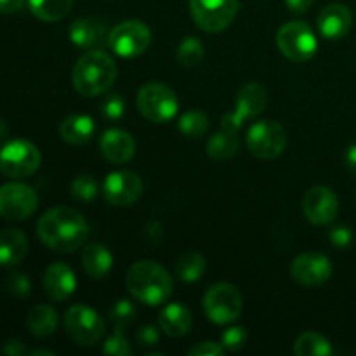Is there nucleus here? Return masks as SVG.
Returning <instances> with one entry per match:
<instances>
[{
    "label": "nucleus",
    "instance_id": "obj_20",
    "mask_svg": "<svg viewBox=\"0 0 356 356\" xmlns=\"http://www.w3.org/2000/svg\"><path fill=\"white\" fill-rule=\"evenodd\" d=\"M159 325L167 336L183 337L184 334L190 332L191 325H193V316L186 306L172 302L160 312Z\"/></svg>",
    "mask_w": 356,
    "mask_h": 356
},
{
    "label": "nucleus",
    "instance_id": "obj_31",
    "mask_svg": "<svg viewBox=\"0 0 356 356\" xmlns=\"http://www.w3.org/2000/svg\"><path fill=\"white\" fill-rule=\"evenodd\" d=\"M177 127L188 138H200L202 134H205L209 129V117L202 111L191 110L186 111L184 115H181L179 122H177Z\"/></svg>",
    "mask_w": 356,
    "mask_h": 356
},
{
    "label": "nucleus",
    "instance_id": "obj_44",
    "mask_svg": "<svg viewBox=\"0 0 356 356\" xmlns=\"http://www.w3.org/2000/svg\"><path fill=\"white\" fill-rule=\"evenodd\" d=\"M344 165L350 172L356 174V145H351L344 153Z\"/></svg>",
    "mask_w": 356,
    "mask_h": 356
},
{
    "label": "nucleus",
    "instance_id": "obj_33",
    "mask_svg": "<svg viewBox=\"0 0 356 356\" xmlns=\"http://www.w3.org/2000/svg\"><path fill=\"white\" fill-rule=\"evenodd\" d=\"M103 353L108 356H131L132 355L131 344H129V341L125 339V336L122 334L120 327H117L113 336L108 337V339L104 341Z\"/></svg>",
    "mask_w": 356,
    "mask_h": 356
},
{
    "label": "nucleus",
    "instance_id": "obj_39",
    "mask_svg": "<svg viewBox=\"0 0 356 356\" xmlns=\"http://www.w3.org/2000/svg\"><path fill=\"white\" fill-rule=\"evenodd\" d=\"M160 334L156 330V327L153 325H143L141 329L136 332V341L139 343V346H153V344L159 343Z\"/></svg>",
    "mask_w": 356,
    "mask_h": 356
},
{
    "label": "nucleus",
    "instance_id": "obj_26",
    "mask_svg": "<svg viewBox=\"0 0 356 356\" xmlns=\"http://www.w3.org/2000/svg\"><path fill=\"white\" fill-rule=\"evenodd\" d=\"M103 24L94 19H76L70 26V40L79 47H90L103 37Z\"/></svg>",
    "mask_w": 356,
    "mask_h": 356
},
{
    "label": "nucleus",
    "instance_id": "obj_45",
    "mask_svg": "<svg viewBox=\"0 0 356 356\" xmlns=\"http://www.w3.org/2000/svg\"><path fill=\"white\" fill-rule=\"evenodd\" d=\"M6 136H7V125H6V122L0 120V139L6 138Z\"/></svg>",
    "mask_w": 356,
    "mask_h": 356
},
{
    "label": "nucleus",
    "instance_id": "obj_40",
    "mask_svg": "<svg viewBox=\"0 0 356 356\" xmlns=\"http://www.w3.org/2000/svg\"><path fill=\"white\" fill-rule=\"evenodd\" d=\"M330 242L336 247H339V249H346V247H350L351 242H353V232H351L350 228L339 226V228L330 232Z\"/></svg>",
    "mask_w": 356,
    "mask_h": 356
},
{
    "label": "nucleus",
    "instance_id": "obj_42",
    "mask_svg": "<svg viewBox=\"0 0 356 356\" xmlns=\"http://www.w3.org/2000/svg\"><path fill=\"white\" fill-rule=\"evenodd\" d=\"M313 2H315V0H285L289 10H292V13L296 14L306 13V10L313 6Z\"/></svg>",
    "mask_w": 356,
    "mask_h": 356
},
{
    "label": "nucleus",
    "instance_id": "obj_7",
    "mask_svg": "<svg viewBox=\"0 0 356 356\" xmlns=\"http://www.w3.org/2000/svg\"><path fill=\"white\" fill-rule=\"evenodd\" d=\"M238 0H190L191 17L207 33L226 30L238 14Z\"/></svg>",
    "mask_w": 356,
    "mask_h": 356
},
{
    "label": "nucleus",
    "instance_id": "obj_2",
    "mask_svg": "<svg viewBox=\"0 0 356 356\" xmlns=\"http://www.w3.org/2000/svg\"><path fill=\"white\" fill-rule=\"evenodd\" d=\"M129 292L139 302L148 306L163 305L174 292V282L165 268L153 261L132 264L125 278Z\"/></svg>",
    "mask_w": 356,
    "mask_h": 356
},
{
    "label": "nucleus",
    "instance_id": "obj_34",
    "mask_svg": "<svg viewBox=\"0 0 356 356\" xmlns=\"http://www.w3.org/2000/svg\"><path fill=\"white\" fill-rule=\"evenodd\" d=\"M111 320L115 322L117 327H125L127 323H131L132 320L136 318V308L131 301H125V299H120V301L115 302L110 309Z\"/></svg>",
    "mask_w": 356,
    "mask_h": 356
},
{
    "label": "nucleus",
    "instance_id": "obj_37",
    "mask_svg": "<svg viewBox=\"0 0 356 356\" xmlns=\"http://www.w3.org/2000/svg\"><path fill=\"white\" fill-rule=\"evenodd\" d=\"M7 289L10 294L17 296V298H24L30 294V280L21 273H13L7 278Z\"/></svg>",
    "mask_w": 356,
    "mask_h": 356
},
{
    "label": "nucleus",
    "instance_id": "obj_43",
    "mask_svg": "<svg viewBox=\"0 0 356 356\" xmlns=\"http://www.w3.org/2000/svg\"><path fill=\"white\" fill-rule=\"evenodd\" d=\"M2 351L9 356H21V355L26 353V351H24V346L21 344V341H17V339H10L9 343L2 348Z\"/></svg>",
    "mask_w": 356,
    "mask_h": 356
},
{
    "label": "nucleus",
    "instance_id": "obj_3",
    "mask_svg": "<svg viewBox=\"0 0 356 356\" xmlns=\"http://www.w3.org/2000/svg\"><path fill=\"white\" fill-rule=\"evenodd\" d=\"M117 63L103 51H89L79 58L73 66L72 80L76 92L86 97L106 92L117 79Z\"/></svg>",
    "mask_w": 356,
    "mask_h": 356
},
{
    "label": "nucleus",
    "instance_id": "obj_14",
    "mask_svg": "<svg viewBox=\"0 0 356 356\" xmlns=\"http://www.w3.org/2000/svg\"><path fill=\"white\" fill-rule=\"evenodd\" d=\"M143 181L132 170H117L108 174L103 183V195L115 207H129L141 198Z\"/></svg>",
    "mask_w": 356,
    "mask_h": 356
},
{
    "label": "nucleus",
    "instance_id": "obj_25",
    "mask_svg": "<svg viewBox=\"0 0 356 356\" xmlns=\"http://www.w3.org/2000/svg\"><path fill=\"white\" fill-rule=\"evenodd\" d=\"M28 6L38 19L52 23L68 16L73 0H28Z\"/></svg>",
    "mask_w": 356,
    "mask_h": 356
},
{
    "label": "nucleus",
    "instance_id": "obj_24",
    "mask_svg": "<svg viewBox=\"0 0 356 356\" xmlns=\"http://www.w3.org/2000/svg\"><path fill=\"white\" fill-rule=\"evenodd\" d=\"M28 329L37 337H49L58 329V313L49 305H37L28 313Z\"/></svg>",
    "mask_w": 356,
    "mask_h": 356
},
{
    "label": "nucleus",
    "instance_id": "obj_38",
    "mask_svg": "<svg viewBox=\"0 0 356 356\" xmlns=\"http://www.w3.org/2000/svg\"><path fill=\"white\" fill-rule=\"evenodd\" d=\"M188 355H191V356H222L225 355V348H222V344L212 343V341H204V343H198L197 346L190 348Z\"/></svg>",
    "mask_w": 356,
    "mask_h": 356
},
{
    "label": "nucleus",
    "instance_id": "obj_6",
    "mask_svg": "<svg viewBox=\"0 0 356 356\" xmlns=\"http://www.w3.org/2000/svg\"><path fill=\"white\" fill-rule=\"evenodd\" d=\"M277 45L285 58L294 63H305L318 51V40L312 26L302 21H289L277 33Z\"/></svg>",
    "mask_w": 356,
    "mask_h": 356
},
{
    "label": "nucleus",
    "instance_id": "obj_10",
    "mask_svg": "<svg viewBox=\"0 0 356 356\" xmlns=\"http://www.w3.org/2000/svg\"><path fill=\"white\" fill-rule=\"evenodd\" d=\"M268 94L261 83L252 82L245 83L238 90L235 99V110L226 113L221 120V127L228 132L238 134L240 129L243 127L247 118H254L266 108Z\"/></svg>",
    "mask_w": 356,
    "mask_h": 356
},
{
    "label": "nucleus",
    "instance_id": "obj_18",
    "mask_svg": "<svg viewBox=\"0 0 356 356\" xmlns=\"http://www.w3.org/2000/svg\"><path fill=\"white\" fill-rule=\"evenodd\" d=\"M44 289L47 296L54 301H66L73 296L76 289V278L72 268L65 263H52L45 270Z\"/></svg>",
    "mask_w": 356,
    "mask_h": 356
},
{
    "label": "nucleus",
    "instance_id": "obj_28",
    "mask_svg": "<svg viewBox=\"0 0 356 356\" xmlns=\"http://www.w3.org/2000/svg\"><path fill=\"white\" fill-rule=\"evenodd\" d=\"M294 353L298 356H329L332 355V346L322 334L305 332L296 341Z\"/></svg>",
    "mask_w": 356,
    "mask_h": 356
},
{
    "label": "nucleus",
    "instance_id": "obj_1",
    "mask_svg": "<svg viewBox=\"0 0 356 356\" xmlns=\"http://www.w3.org/2000/svg\"><path fill=\"white\" fill-rule=\"evenodd\" d=\"M37 235L44 245L56 252H75L89 236L86 218L73 207L49 209L37 222Z\"/></svg>",
    "mask_w": 356,
    "mask_h": 356
},
{
    "label": "nucleus",
    "instance_id": "obj_15",
    "mask_svg": "<svg viewBox=\"0 0 356 356\" xmlns=\"http://www.w3.org/2000/svg\"><path fill=\"white\" fill-rule=\"evenodd\" d=\"M302 212L306 219L316 226L330 225L339 212L337 195L327 186H313L302 198Z\"/></svg>",
    "mask_w": 356,
    "mask_h": 356
},
{
    "label": "nucleus",
    "instance_id": "obj_23",
    "mask_svg": "<svg viewBox=\"0 0 356 356\" xmlns=\"http://www.w3.org/2000/svg\"><path fill=\"white\" fill-rule=\"evenodd\" d=\"M96 132V124L89 115H72L66 117L59 125V134L68 145L80 146L90 141Z\"/></svg>",
    "mask_w": 356,
    "mask_h": 356
},
{
    "label": "nucleus",
    "instance_id": "obj_16",
    "mask_svg": "<svg viewBox=\"0 0 356 356\" xmlns=\"http://www.w3.org/2000/svg\"><path fill=\"white\" fill-rule=\"evenodd\" d=\"M332 263L325 254L306 252L296 257L291 264V275L298 284L305 287L322 285L332 277Z\"/></svg>",
    "mask_w": 356,
    "mask_h": 356
},
{
    "label": "nucleus",
    "instance_id": "obj_22",
    "mask_svg": "<svg viewBox=\"0 0 356 356\" xmlns=\"http://www.w3.org/2000/svg\"><path fill=\"white\" fill-rule=\"evenodd\" d=\"M82 266L90 278L99 280L106 277L113 268V256L104 247V243H89L82 250Z\"/></svg>",
    "mask_w": 356,
    "mask_h": 356
},
{
    "label": "nucleus",
    "instance_id": "obj_30",
    "mask_svg": "<svg viewBox=\"0 0 356 356\" xmlns=\"http://www.w3.org/2000/svg\"><path fill=\"white\" fill-rule=\"evenodd\" d=\"M205 56L204 44L197 37H184L177 45V61L183 66H197Z\"/></svg>",
    "mask_w": 356,
    "mask_h": 356
},
{
    "label": "nucleus",
    "instance_id": "obj_19",
    "mask_svg": "<svg viewBox=\"0 0 356 356\" xmlns=\"http://www.w3.org/2000/svg\"><path fill=\"white\" fill-rule=\"evenodd\" d=\"M101 153L111 163H125L134 156L136 141L124 129H110L101 136Z\"/></svg>",
    "mask_w": 356,
    "mask_h": 356
},
{
    "label": "nucleus",
    "instance_id": "obj_27",
    "mask_svg": "<svg viewBox=\"0 0 356 356\" xmlns=\"http://www.w3.org/2000/svg\"><path fill=\"white\" fill-rule=\"evenodd\" d=\"M238 138L235 132H228L222 129L221 132L212 134L207 143V155L212 160H228L238 152Z\"/></svg>",
    "mask_w": 356,
    "mask_h": 356
},
{
    "label": "nucleus",
    "instance_id": "obj_13",
    "mask_svg": "<svg viewBox=\"0 0 356 356\" xmlns=\"http://www.w3.org/2000/svg\"><path fill=\"white\" fill-rule=\"evenodd\" d=\"M38 207V195L23 183H7L0 186V216L6 221H23Z\"/></svg>",
    "mask_w": 356,
    "mask_h": 356
},
{
    "label": "nucleus",
    "instance_id": "obj_12",
    "mask_svg": "<svg viewBox=\"0 0 356 356\" xmlns=\"http://www.w3.org/2000/svg\"><path fill=\"white\" fill-rule=\"evenodd\" d=\"M243 308L242 296L229 284H216L205 292L204 309L209 320L218 325L235 322Z\"/></svg>",
    "mask_w": 356,
    "mask_h": 356
},
{
    "label": "nucleus",
    "instance_id": "obj_46",
    "mask_svg": "<svg viewBox=\"0 0 356 356\" xmlns=\"http://www.w3.org/2000/svg\"><path fill=\"white\" fill-rule=\"evenodd\" d=\"M31 355H33V356H38V355L54 356V353H52V351H45V350H35V351H31Z\"/></svg>",
    "mask_w": 356,
    "mask_h": 356
},
{
    "label": "nucleus",
    "instance_id": "obj_9",
    "mask_svg": "<svg viewBox=\"0 0 356 356\" xmlns=\"http://www.w3.org/2000/svg\"><path fill=\"white\" fill-rule=\"evenodd\" d=\"M287 132L278 122L259 120L247 132V146L250 153L261 160H273L284 153L287 146Z\"/></svg>",
    "mask_w": 356,
    "mask_h": 356
},
{
    "label": "nucleus",
    "instance_id": "obj_32",
    "mask_svg": "<svg viewBox=\"0 0 356 356\" xmlns=\"http://www.w3.org/2000/svg\"><path fill=\"white\" fill-rule=\"evenodd\" d=\"M72 195L75 200L89 204L97 195V181L90 174H82L76 176L72 183Z\"/></svg>",
    "mask_w": 356,
    "mask_h": 356
},
{
    "label": "nucleus",
    "instance_id": "obj_17",
    "mask_svg": "<svg viewBox=\"0 0 356 356\" xmlns=\"http://www.w3.org/2000/svg\"><path fill=\"white\" fill-rule=\"evenodd\" d=\"M318 31L327 40H341L346 37L353 24V14L344 3H330L318 14Z\"/></svg>",
    "mask_w": 356,
    "mask_h": 356
},
{
    "label": "nucleus",
    "instance_id": "obj_29",
    "mask_svg": "<svg viewBox=\"0 0 356 356\" xmlns=\"http://www.w3.org/2000/svg\"><path fill=\"white\" fill-rule=\"evenodd\" d=\"M205 268H207V263L202 254L184 252L177 259L176 273L183 282H197L204 277Z\"/></svg>",
    "mask_w": 356,
    "mask_h": 356
},
{
    "label": "nucleus",
    "instance_id": "obj_36",
    "mask_svg": "<svg viewBox=\"0 0 356 356\" xmlns=\"http://www.w3.org/2000/svg\"><path fill=\"white\" fill-rule=\"evenodd\" d=\"M101 113L106 120L118 122L125 115V101L118 94H110L101 104Z\"/></svg>",
    "mask_w": 356,
    "mask_h": 356
},
{
    "label": "nucleus",
    "instance_id": "obj_21",
    "mask_svg": "<svg viewBox=\"0 0 356 356\" xmlns=\"http://www.w3.org/2000/svg\"><path fill=\"white\" fill-rule=\"evenodd\" d=\"M28 238L19 229L0 232V266H16L26 257Z\"/></svg>",
    "mask_w": 356,
    "mask_h": 356
},
{
    "label": "nucleus",
    "instance_id": "obj_4",
    "mask_svg": "<svg viewBox=\"0 0 356 356\" xmlns=\"http://www.w3.org/2000/svg\"><path fill=\"white\" fill-rule=\"evenodd\" d=\"M136 103H138V110L141 111L143 117L155 124L172 120L179 110L176 92L165 83L152 82L143 86L136 97Z\"/></svg>",
    "mask_w": 356,
    "mask_h": 356
},
{
    "label": "nucleus",
    "instance_id": "obj_5",
    "mask_svg": "<svg viewBox=\"0 0 356 356\" xmlns=\"http://www.w3.org/2000/svg\"><path fill=\"white\" fill-rule=\"evenodd\" d=\"M40 162L42 155L37 146L24 139H14L0 149V172L10 179L33 176Z\"/></svg>",
    "mask_w": 356,
    "mask_h": 356
},
{
    "label": "nucleus",
    "instance_id": "obj_41",
    "mask_svg": "<svg viewBox=\"0 0 356 356\" xmlns=\"http://www.w3.org/2000/svg\"><path fill=\"white\" fill-rule=\"evenodd\" d=\"M24 0H0V14H14L23 9Z\"/></svg>",
    "mask_w": 356,
    "mask_h": 356
},
{
    "label": "nucleus",
    "instance_id": "obj_8",
    "mask_svg": "<svg viewBox=\"0 0 356 356\" xmlns=\"http://www.w3.org/2000/svg\"><path fill=\"white\" fill-rule=\"evenodd\" d=\"M149 44L152 31L138 19L122 21L108 35V45L120 58H138L148 51Z\"/></svg>",
    "mask_w": 356,
    "mask_h": 356
},
{
    "label": "nucleus",
    "instance_id": "obj_11",
    "mask_svg": "<svg viewBox=\"0 0 356 356\" xmlns=\"http://www.w3.org/2000/svg\"><path fill=\"white\" fill-rule=\"evenodd\" d=\"M65 325L68 336L82 346H92V344L99 343L104 336V329H106L99 313L82 305L72 306L66 312Z\"/></svg>",
    "mask_w": 356,
    "mask_h": 356
},
{
    "label": "nucleus",
    "instance_id": "obj_35",
    "mask_svg": "<svg viewBox=\"0 0 356 356\" xmlns=\"http://www.w3.org/2000/svg\"><path fill=\"white\" fill-rule=\"evenodd\" d=\"M247 343V330L243 327H228L221 334V344L228 351H240Z\"/></svg>",
    "mask_w": 356,
    "mask_h": 356
}]
</instances>
